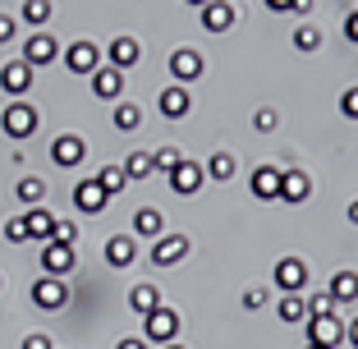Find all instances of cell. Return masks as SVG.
<instances>
[{"mask_svg": "<svg viewBox=\"0 0 358 349\" xmlns=\"http://www.w3.org/2000/svg\"><path fill=\"white\" fill-rule=\"evenodd\" d=\"M179 336V318H175V308H152L148 318H143V340L148 345H170V340Z\"/></svg>", "mask_w": 358, "mask_h": 349, "instance_id": "1", "label": "cell"}, {"mask_svg": "<svg viewBox=\"0 0 358 349\" xmlns=\"http://www.w3.org/2000/svg\"><path fill=\"white\" fill-rule=\"evenodd\" d=\"M69 304V290H64L60 276H37L32 280V308H42V313H60Z\"/></svg>", "mask_w": 358, "mask_h": 349, "instance_id": "2", "label": "cell"}, {"mask_svg": "<svg viewBox=\"0 0 358 349\" xmlns=\"http://www.w3.org/2000/svg\"><path fill=\"white\" fill-rule=\"evenodd\" d=\"M0 129L10 138H32L37 134V111H32L28 101H10V106L0 111Z\"/></svg>", "mask_w": 358, "mask_h": 349, "instance_id": "3", "label": "cell"}, {"mask_svg": "<svg viewBox=\"0 0 358 349\" xmlns=\"http://www.w3.org/2000/svg\"><path fill=\"white\" fill-rule=\"evenodd\" d=\"M340 340H345V322H340V313L308 318V345H317V349H340Z\"/></svg>", "mask_w": 358, "mask_h": 349, "instance_id": "4", "label": "cell"}, {"mask_svg": "<svg viewBox=\"0 0 358 349\" xmlns=\"http://www.w3.org/2000/svg\"><path fill=\"white\" fill-rule=\"evenodd\" d=\"M271 280H275V290H280V294H303V285H308V262H303V257H280V262H275V271H271Z\"/></svg>", "mask_w": 358, "mask_h": 349, "instance_id": "5", "label": "cell"}, {"mask_svg": "<svg viewBox=\"0 0 358 349\" xmlns=\"http://www.w3.org/2000/svg\"><path fill=\"white\" fill-rule=\"evenodd\" d=\"M170 78H175V83H198L202 78V51H193V46H175V51H170Z\"/></svg>", "mask_w": 358, "mask_h": 349, "instance_id": "6", "label": "cell"}, {"mask_svg": "<svg viewBox=\"0 0 358 349\" xmlns=\"http://www.w3.org/2000/svg\"><path fill=\"white\" fill-rule=\"evenodd\" d=\"M64 69H69V74H96V69H101V51L78 37V42L64 46Z\"/></svg>", "mask_w": 358, "mask_h": 349, "instance_id": "7", "label": "cell"}, {"mask_svg": "<svg viewBox=\"0 0 358 349\" xmlns=\"http://www.w3.org/2000/svg\"><path fill=\"white\" fill-rule=\"evenodd\" d=\"M202 180H207V170H202L193 157H184L175 170H170V189H175L179 198H193V193L202 189Z\"/></svg>", "mask_w": 358, "mask_h": 349, "instance_id": "8", "label": "cell"}, {"mask_svg": "<svg viewBox=\"0 0 358 349\" xmlns=\"http://www.w3.org/2000/svg\"><path fill=\"white\" fill-rule=\"evenodd\" d=\"M184 253H189V239L184 234H161V239H152V266H175L184 262Z\"/></svg>", "mask_w": 358, "mask_h": 349, "instance_id": "9", "label": "cell"}, {"mask_svg": "<svg viewBox=\"0 0 358 349\" xmlns=\"http://www.w3.org/2000/svg\"><path fill=\"white\" fill-rule=\"evenodd\" d=\"M138 60H143V46H138V37H115V42L106 46V64H110V69H120V74H129Z\"/></svg>", "mask_w": 358, "mask_h": 349, "instance_id": "10", "label": "cell"}, {"mask_svg": "<svg viewBox=\"0 0 358 349\" xmlns=\"http://www.w3.org/2000/svg\"><path fill=\"white\" fill-rule=\"evenodd\" d=\"M42 266H46V276H69L74 271V243H55V239H46L42 243Z\"/></svg>", "mask_w": 358, "mask_h": 349, "instance_id": "11", "label": "cell"}, {"mask_svg": "<svg viewBox=\"0 0 358 349\" xmlns=\"http://www.w3.org/2000/svg\"><path fill=\"white\" fill-rule=\"evenodd\" d=\"M157 111H161L166 120H184V115L193 111V92H189L184 83H170L166 92L157 97Z\"/></svg>", "mask_w": 358, "mask_h": 349, "instance_id": "12", "label": "cell"}, {"mask_svg": "<svg viewBox=\"0 0 358 349\" xmlns=\"http://www.w3.org/2000/svg\"><path fill=\"white\" fill-rule=\"evenodd\" d=\"M83 157H87V143H83L78 134H60V138L51 143V161H55L60 170H74Z\"/></svg>", "mask_w": 358, "mask_h": 349, "instance_id": "13", "label": "cell"}, {"mask_svg": "<svg viewBox=\"0 0 358 349\" xmlns=\"http://www.w3.org/2000/svg\"><path fill=\"white\" fill-rule=\"evenodd\" d=\"M280 166H257L253 170V180H248V189H253L257 202H280Z\"/></svg>", "mask_w": 358, "mask_h": 349, "instance_id": "14", "label": "cell"}, {"mask_svg": "<svg viewBox=\"0 0 358 349\" xmlns=\"http://www.w3.org/2000/svg\"><path fill=\"white\" fill-rule=\"evenodd\" d=\"M55 55H60V42H55L51 32H37V37H28V46H23V64H28V69H42Z\"/></svg>", "mask_w": 358, "mask_h": 349, "instance_id": "15", "label": "cell"}, {"mask_svg": "<svg viewBox=\"0 0 358 349\" xmlns=\"http://www.w3.org/2000/svg\"><path fill=\"white\" fill-rule=\"evenodd\" d=\"M106 202H110V193H106L96 180H78V184H74V207H78L83 216L106 212Z\"/></svg>", "mask_w": 358, "mask_h": 349, "instance_id": "16", "label": "cell"}, {"mask_svg": "<svg viewBox=\"0 0 358 349\" xmlns=\"http://www.w3.org/2000/svg\"><path fill=\"white\" fill-rule=\"evenodd\" d=\"M313 198V180H308L303 170H285L280 175V202H289V207H299V202Z\"/></svg>", "mask_w": 358, "mask_h": 349, "instance_id": "17", "label": "cell"}, {"mask_svg": "<svg viewBox=\"0 0 358 349\" xmlns=\"http://www.w3.org/2000/svg\"><path fill=\"white\" fill-rule=\"evenodd\" d=\"M28 87H32V69L23 60H10L5 69H0V92L5 97H23Z\"/></svg>", "mask_w": 358, "mask_h": 349, "instance_id": "18", "label": "cell"}, {"mask_svg": "<svg viewBox=\"0 0 358 349\" xmlns=\"http://www.w3.org/2000/svg\"><path fill=\"white\" fill-rule=\"evenodd\" d=\"M234 19H239V10H234L230 0H211V5H202V28H207V32L234 28Z\"/></svg>", "mask_w": 358, "mask_h": 349, "instance_id": "19", "label": "cell"}, {"mask_svg": "<svg viewBox=\"0 0 358 349\" xmlns=\"http://www.w3.org/2000/svg\"><path fill=\"white\" fill-rule=\"evenodd\" d=\"M92 92L101 97V101H120V97H124V74L110 69V64H101V69L92 74Z\"/></svg>", "mask_w": 358, "mask_h": 349, "instance_id": "20", "label": "cell"}, {"mask_svg": "<svg viewBox=\"0 0 358 349\" xmlns=\"http://www.w3.org/2000/svg\"><path fill=\"white\" fill-rule=\"evenodd\" d=\"M129 234H134V239H161V234H166V216H161L157 207H138Z\"/></svg>", "mask_w": 358, "mask_h": 349, "instance_id": "21", "label": "cell"}, {"mask_svg": "<svg viewBox=\"0 0 358 349\" xmlns=\"http://www.w3.org/2000/svg\"><path fill=\"white\" fill-rule=\"evenodd\" d=\"M138 257V239L134 234H110V239H106V262L110 266H129Z\"/></svg>", "mask_w": 358, "mask_h": 349, "instance_id": "22", "label": "cell"}, {"mask_svg": "<svg viewBox=\"0 0 358 349\" xmlns=\"http://www.w3.org/2000/svg\"><path fill=\"white\" fill-rule=\"evenodd\" d=\"M327 294L336 299V304H354V299H358V271H349V266H340V271L331 276Z\"/></svg>", "mask_w": 358, "mask_h": 349, "instance_id": "23", "label": "cell"}, {"mask_svg": "<svg viewBox=\"0 0 358 349\" xmlns=\"http://www.w3.org/2000/svg\"><path fill=\"white\" fill-rule=\"evenodd\" d=\"M23 225H28V239L46 243V239H51V230H55V216L46 212V207H28V216H23Z\"/></svg>", "mask_w": 358, "mask_h": 349, "instance_id": "24", "label": "cell"}, {"mask_svg": "<svg viewBox=\"0 0 358 349\" xmlns=\"http://www.w3.org/2000/svg\"><path fill=\"white\" fill-rule=\"evenodd\" d=\"M120 166H124L129 180H152L157 175V152H129Z\"/></svg>", "mask_w": 358, "mask_h": 349, "instance_id": "25", "label": "cell"}, {"mask_svg": "<svg viewBox=\"0 0 358 349\" xmlns=\"http://www.w3.org/2000/svg\"><path fill=\"white\" fill-rule=\"evenodd\" d=\"M275 313H280L285 327H299V322H308V299L303 294H285L280 304H275Z\"/></svg>", "mask_w": 358, "mask_h": 349, "instance_id": "26", "label": "cell"}, {"mask_svg": "<svg viewBox=\"0 0 358 349\" xmlns=\"http://www.w3.org/2000/svg\"><path fill=\"white\" fill-rule=\"evenodd\" d=\"M129 308H134L138 318H148L152 308H161V290L157 285H134L129 290Z\"/></svg>", "mask_w": 358, "mask_h": 349, "instance_id": "27", "label": "cell"}, {"mask_svg": "<svg viewBox=\"0 0 358 349\" xmlns=\"http://www.w3.org/2000/svg\"><path fill=\"white\" fill-rule=\"evenodd\" d=\"M110 124H115L120 134H134V129L143 124V111H138L134 101H115V115H110Z\"/></svg>", "mask_w": 358, "mask_h": 349, "instance_id": "28", "label": "cell"}, {"mask_svg": "<svg viewBox=\"0 0 358 349\" xmlns=\"http://www.w3.org/2000/svg\"><path fill=\"white\" fill-rule=\"evenodd\" d=\"M96 184H101V189L110 193V198H115V193H124L129 175H124V166H120V161H115V166H101V170H96Z\"/></svg>", "mask_w": 358, "mask_h": 349, "instance_id": "29", "label": "cell"}, {"mask_svg": "<svg viewBox=\"0 0 358 349\" xmlns=\"http://www.w3.org/2000/svg\"><path fill=\"white\" fill-rule=\"evenodd\" d=\"M14 198H19L23 207H42V198H46V184H42V180H32V175H28V180H19Z\"/></svg>", "mask_w": 358, "mask_h": 349, "instance_id": "30", "label": "cell"}, {"mask_svg": "<svg viewBox=\"0 0 358 349\" xmlns=\"http://www.w3.org/2000/svg\"><path fill=\"white\" fill-rule=\"evenodd\" d=\"M234 170H239V161H234L230 152H216V157L207 161V175H211V180H234Z\"/></svg>", "mask_w": 358, "mask_h": 349, "instance_id": "31", "label": "cell"}, {"mask_svg": "<svg viewBox=\"0 0 358 349\" xmlns=\"http://www.w3.org/2000/svg\"><path fill=\"white\" fill-rule=\"evenodd\" d=\"M51 14H55L51 0H23V19L37 23V28H42V23H51Z\"/></svg>", "mask_w": 358, "mask_h": 349, "instance_id": "32", "label": "cell"}, {"mask_svg": "<svg viewBox=\"0 0 358 349\" xmlns=\"http://www.w3.org/2000/svg\"><path fill=\"white\" fill-rule=\"evenodd\" d=\"M294 46L299 51H317V46H322V32H317L313 23H299L294 28Z\"/></svg>", "mask_w": 358, "mask_h": 349, "instance_id": "33", "label": "cell"}, {"mask_svg": "<svg viewBox=\"0 0 358 349\" xmlns=\"http://www.w3.org/2000/svg\"><path fill=\"white\" fill-rule=\"evenodd\" d=\"M327 313H336V299L322 290V294H313L308 299V318H327Z\"/></svg>", "mask_w": 358, "mask_h": 349, "instance_id": "34", "label": "cell"}, {"mask_svg": "<svg viewBox=\"0 0 358 349\" xmlns=\"http://www.w3.org/2000/svg\"><path fill=\"white\" fill-rule=\"evenodd\" d=\"M340 115H345V120H358V83L345 87V97H340Z\"/></svg>", "mask_w": 358, "mask_h": 349, "instance_id": "35", "label": "cell"}, {"mask_svg": "<svg viewBox=\"0 0 358 349\" xmlns=\"http://www.w3.org/2000/svg\"><path fill=\"white\" fill-rule=\"evenodd\" d=\"M179 161H184V152H179V148H161L157 152V170H166V175L179 166Z\"/></svg>", "mask_w": 358, "mask_h": 349, "instance_id": "36", "label": "cell"}, {"mask_svg": "<svg viewBox=\"0 0 358 349\" xmlns=\"http://www.w3.org/2000/svg\"><path fill=\"white\" fill-rule=\"evenodd\" d=\"M51 239H55V243H74V239H78V225H74V221H55Z\"/></svg>", "mask_w": 358, "mask_h": 349, "instance_id": "37", "label": "cell"}, {"mask_svg": "<svg viewBox=\"0 0 358 349\" xmlns=\"http://www.w3.org/2000/svg\"><path fill=\"white\" fill-rule=\"evenodd\" d=\"M275 124H280V120H275V111H271V106H262V111L253 115V129H257V134H271Z\"/></svg>", "mask_w": 358, "mask_h": 349, "instance_id": "38", "label": "cell"}, {"mask_svg": "<svg viewBox=\"0 0 358 349\" xmlns=\"http://www.w3.org/2000/svg\"><path fill=\"white\" fill-rule=\"evenodd\" d=\"M5 239H10V243H28V225H23V216H19V221H5Z\"/></svg>", "mask_w": 358, "mask_h": 349, "instance_id": "39", "label": "cell"}, {"mask_svg": "<svg viewBox=\"0 0 358 349\" xmlns=\"http://www.w3.org/2000/svg\"><path fill=\"white\" fill-rule=\"evenodd\" d=\"M14 37H19V23H14L10 14H0V46H5V42H14Z\"/></svg>", "mask_w": 358, "mask_h": 349, "instance_id": "40", "label": "cell"}, {"mask_svg": "<svg viewBox=\"0 0 358 349\" xmlns=\"http://www.w3.org/2000/svg\"><path fill=\"white\" fill-rule=\"evenodd\" d=\"M23 349H55V340L42 336V331H32V336H23Z\"/></svg>", "mask_w": 358, "mask_h": 349, "instance_id": "41", "label": "cell"}, {"mask_svg": "<svg viewBox=\"0 0 358 349\" xmlns=\"http://www.w3.org/2000/svg\"><path fill=\"white\" fill-rule=\"evenodd\" d=\"M262 304H266V290H248V294H243V308H248V313H257Z\"/></svg>", "mask_w": 358, "mask_h": 349, "instance_id": "42", "label": "cell"}, {"mask_svg": "<svg viewBox=\"0 0 358 349\" xmlns=\"http://www.w3.org/2000/svg\"><path fill=\"white\" fill-rule=\"evenodd\" d=\"M345 37H349V42L358 46V10H354V14H349V19H345Z\"/></svg>", "mask_w": 358, "mask_h": 349, "instance_id": "43", "label": "cell"}, {"mask_svg": "<svg viewBox=\"0 0 358 349\" xmlns=\"http://www.w3.org/2000/svg\"><path fill=\"white\" fill-rule=\"evenodd\" d=\"M266 10H275V14H289V10H294V0H266Z\"/></svg>", "mask_w": 358, "mask_h": 349, "instance_id": "44", "label": "cell"}, {"mask_svg": "<svg viewBox=\"0 0 358 349\" xmlns=\"http://www.w3.org/2000/svg\"><path fill=\"white\" fill-rule=\"evenodd\" d=\"M345 340H349V345L358 349V318H354V322H349V327H345Z\"/></svg>", "mask_w": 358, "mask_h": 349, "instance_id": "45", "label": "cell"}, {"mask_svg": "<svg viewBox=\"0 0 358 349\" xmlns=\"http://www.w3.org/2000/svg\"><path fill=\"white\" fill-rule=\"evenodd\" d=\"M115 349H148V340H143V336H138V340H120Z\"/></svg>", "mask_w": 358, "mask_h": 349, "instance_id": "46", "label": "cell"}, {"mask_svg": "<svg viewBox=\"0 0 358 349\" xmlns=\"http://www.w3.org/2000/svg\"><path fill=\"white\" fill-rule=\"evenodd\" d=\"M349 221H354V225H358V198H354V202H349Z\"/></svg>", "mask_w": 358, "mask_h": 349, "instance_id": "47", "label": "cell"}, {"mask_svg": "<svg viewBox=\"0 0 358 349\" xmlns=\"http://www.w3.org/2000/svg\"><path fill=\"white\" fill-rule=\"evenodd\" d=\"M157 349H184V345H179V340H170V345H157Z\"/></svg>", "mask_w": 358, "mask_h": 349, "instance_id": "48", "label": "cell"}, {"mask_svg": "<svg viewBox=\"0 0 358 349\" xmlns=\"http://www.w3.org/2000/svg\"><path fill=\"white\" fill-rule=\"evenodd\" d=\"M189 5H193V10H202V5H211V0H189Z\"/></svg>", "mask_w": 358, "mask_h": 349, "instance_id": "49", "label": "cell"}, {"mask_svg": "<svg viewBox=\"0 0 358 349\" xmlns=\"http://www.w3.org/2000/svg\"><path fill=\"white\" fill-rule=\"evenodd\" d=\"M303 349H317V345H308V340H303Z\"/></svg>", "mask_w": 358, "mask_h": 349, "instance_id": "50", "label": "cell"}]
</instances>
